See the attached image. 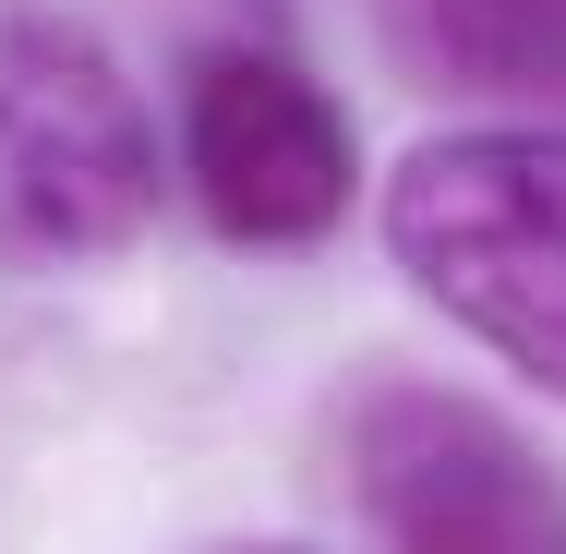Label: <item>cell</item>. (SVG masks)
I'll use <instances>...</instances> for the list:
<instances>
[{"mask_svg":"<svg viewBox=\"0 0 566 554\" xmlns=\"http://www.w3.org/2000/svg\"><path fill=\"white\" fill-rule=\"evenodd\" d=\"M386 253L447 326L566 398V121L410 145L386 181Z\"/></svg>","mask_w":566,"mask_h":554,"instance_id":"6da1fadb","label":"cell"},{"mask_svg":"<svg viewBox=\"0 0 566 554\" xmlns=\"http://www.w3.org/2000/svg\"><path fill=\"white\" fill-rule=\"evenodd\" d=\"M157 218V121L73 12L0 24V241L36 265L120 253Z\"/></svg>","mask_w":566,"mask_h":554,"instance_id":"7a4b0ae2","label":"cell"},{"mask_svg":"<svg viewBox=\"0 0 566 554\" xmlns=\"http://www.w3.org/2000/svg\"><path fill=\"white\" fill-rule=\"evenodd\" d=\"M349 482L386 554H566L555 458L447 386H374L349 422Z\"/></svg>","mask_w":566,"mask_h":554,"instance_id":"3957f363","label":"cell"},{"mask_svg":"<svg viewBox=\"0 0 566 554\" xmlns=\"http://www.w3.org/2000/svg\"><path fill=\"white\" fill-rule=\"evenodd\" d=\"M181 181L229 241L302 253L349 218V121L290 49H206L181 85Z\"/></svg>","mask_w":566,"mask_h":554,"instance_id":"277c9868","label":"cell"},{"mask_svg":"<svg viewBox=\"0 0 566 554\" xmlns=\"http://www.w3.org/2000/svg\"><path fill=\"white\" fill-rule=\"evenodd\" d=\"M434 49L494 97H566V0H434Z\"/></svg>","mask_w":566,"mask_h":554,"instance_id":"5b68a950","label":"cell"},{"mask_svg":"<svg viewBox=\"0 0 566 554\" xmlns=\"http://www.w3.org/2000/svg\"><path fill=\"white\" fill-rule=\"evenodd\" d=\"M253 554H302V543H253Z\"/></svg>","mask_w":566,"mask_h":554,"instance_id":"8992f818","label":"cell"}]
</instances>
